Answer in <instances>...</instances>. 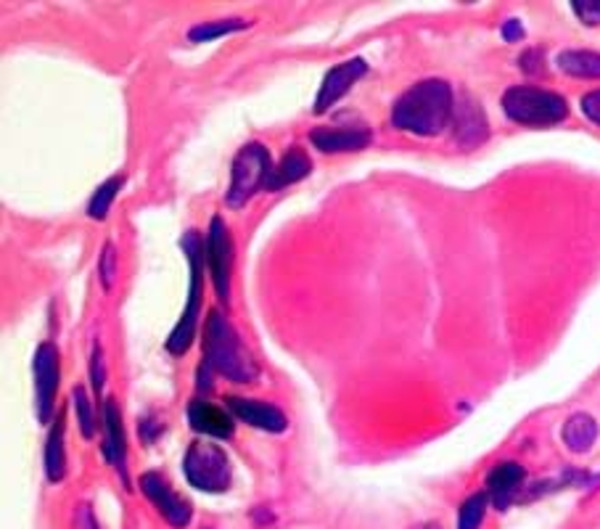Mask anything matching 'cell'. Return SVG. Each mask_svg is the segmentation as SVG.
<instances>
[{
	"label": "cell",
	"mask_w": 600,
	"mask_h": 529,
	"mask_svg": "<svg viewBox=\"0 0 600 529\" xmlns=\"http://www.w3.org/2000/svg\"><path fill=\"white\" fill-rule=\"evenodd\" d=\"M598 437V423L592 416L587 413H574L572 419L564 423V442L572 453H587L596 445Z\"/></svg>",
	"instance_id": "obj_19"
},
{
	"label": "cell",
	"mask_w": 600,
	"mask_h": 529,
	"mask_svg": "<svg viewBox=\"0 0 600 529\" xmlns=\"http://www.w3.org/2000/svg\"><path fill=\"white\" fill-rule=\"evenodd\" d=\"M487 501H490V495L487 493L468 497L464 506H460L458 529H479L481 521H484V514H487Z\"/></svg>",
	"instance_id": "obj_23"
},
{
	"label": "cell",
	"mask_w": 600,
	"mask_h": 529,
	"mask_svg": "<svg viewBox=\"0 0 600 529\" xmlns=\"http://www.w3.org/2000/svg\"><path fill=\"white\" fill-rule=\"evenodd\" d=\"M189 423L193 432L206 434V437L228 440L233 437V419L228 410L212 406L206 400H193L189 406Z\"/></svg>",
	"instance_id": "obj_14"
},
{
	"label": "cell",
	"mask_w": 600,
	"mask_h": 529,
	"mask_svg": "<svg viewBox=\"0 0 600 529\" xmlns=\"http://www.w3.org/2000/svg\"><path fill=\"white\" fill-rule=\"evenodd\" d=\"M583 111H585L587 120L600 124V91L587 93V96L583 98Z\"/></svg>",
	"instance_id": "obj_27"
},
{
	"label": "cell",
	"mask_w": 600,
	"mask_h": 529,
	"mask_svg": "<svg viewBox=\"0 0 600 529\" xmlns=\"http://www.w3.org/2000/svg\"><path fill=\"white\" fill-rule=\"evenodd\" d=\"M524 482V469L518 464H497L487 477V495L495 503L497 512H505Z\"/></svg>",
	"instance_id": "obj_16"
},
{
	"label": "cell",
	"mask_w": 600,
	"mask_h": 529,
	"mask_svg": "<svg viewBox=\"0 0 600 529\" xmlns=\"http://www.w3.org/2000/svg\"><path fill=\"white\" fill-rule=\"evenodd\" d=\"M124 178H109L104 185H98V191L93 194L91 204H87V215L93 217V220H106V215H109L111 202H115L117 194H120Z\"/></svg>",
	"instance_id": "obj_21"
},
{
	"label": "cell",
	"mask_w": 600,
	"mask_h": 529,
	"mask_svg": "<svg viewBox=\"0 0 600 529\" xmlns=\"http://www.w3.org/2000/svg\"><path fill=\"white\" fill-rule=\"evenodd\" d=\"M572 11L579 16V22L587 27L600 24V3H572Z\"/></svg>",
	"instance_id": "obj_26"
},
{
	"label": "cell",
	"mask_w": 600,
	"mask_h": 529,
	"mask_svg": "<svg viewBox=\"0 0 600 529\" xmlns=\"http://www.w3.org/2000/svg\"><path fill=\"white\" fill-rule=\"evenodd\" d=\"M453 133H455V141L466 148L479 146V143H484L487 135H490L484 111H481L479 101H473L471 96H464L458 104H455Z\"/></svg>",
	"instance_id": "obj_11"
},
{
	"label": "cell",
	"mask_w": 600,
	"mask_h": 529,
	"mask_svg": "<svg viewBox=\"0 0 600 529\" xmlns=\"http://www.w3.org/2000/svg\"><path fill=\"white\" fill-rule=\"evenodd\" d=\"M117 276V257H115V247L106 244L104 254H101V281L106 289H111V284H115Z\"/></svg>",
	"instance_id": "obj_25"
},
{
	"label": "cell",
	"mask_w": 600,
	"mask_h": 529,
	"mask_svg": "<svg viewBox=\"0 0 600 529\" xmlns=\"http://www.w3.org/2000/svg\"><path fill=\"white\" fill-rule=\"evenodd\" d=\"M243 27H247V22H243V19H220V22H204V24H196V27L191 29L189 40L209 43V40H215V37L239 33V29H243Z\"/></svg>",
	"instance_id": "obj_22"
},
{
	"label": "cell",
	"mask_w": 600,
	"mask_h": 529,
	"mask_svg": "<svg viewBox=\"0 0 600 529\" xmlns=\"http://www.w3.org/2000/svg\"><path fill=\"white\" fill-rule=\"evenodd\" d=\"M503 37L505 40H521L524 37V29H521V22H518V19H511V22H505V27H503Z\"/></svg>",
	"instance_id": "obj_29"
},
{
	"label": "cell",
	"mask_w": 600,
	"mask_h": 529,
	"mask_svg": "<svg viewBox=\"0 0 600 529\" xmlns=\"http://www.w3.org/2000/svg\"><path fill=\"white\" fill-rule=\"evenodd\" d=\"M104 450L106 458L111 460L117 471H120L122 482L130 484L128 479V466H124V429H122V413L117 400H106L104 402Z\"/></svg>",
	"instance_id": "obj_15"
},
{
	"label": "cell",
	"mask_w": 600,
	"mask_h": 529,
	"mask_svg": "<svg viewBox=\"0 0 600 529\" xmlns=\"http://www.w3.org/2000/svg\"><path fill=\"white\" fill-rule=\"evenodd\" d=\"M503 109L514 122L537 124V128L566 120L568 115V106L559 93L529 88V85H518V88L505 91Z\"/></svg>",
	"instance_id": "obj_5"
},
{
	"label": "cell",
	"mask_w": 600,
	"mask_h": 529,
	"mask_svg": "<svg viewBox=\"0 0 600 529\" xmlns=\"http://www.w3.org/2000/svg\"><path fill=\"white\" fill-rule=\"evenodd\" d=\"M91 378H93V389L101 392V387H104V363H101V347H98V345H96V350H93Z\"/></svg>",
	"instance_id": "obj_28"
},
{
	"label": "cell",
	"mask_w": 600,
	"mask_h": 529,
	"mask_svg": "<svg viewBox=\"0 0 600 529\" xmlns=\"http://www.w3.org/2000/svg\"><path fill=\"white\" fill-rule=\"evenodd\" d=\"M312 146L326 154L360 152L371 143V130L368 128H315L310 133Z\"/></svg>",
	"instance_id": "obj_13"
},
{
	"label": "cell",
	"mask_w": 600,
	"mask_h": 529,
	"mask_svg": "<svg viewBox=\"0 0 600 529\" xmlns=\"http://www.w3.org/2000/svg\"><path fill=\"white\" fill-rule=\"evenodd\" d=\"M273 159L262 143H249L243 146L233 159L230 170V189L225 202L230 209H241L257 191H267V183L273 178Z\"/></svg>",
	"instance_id": "obj_4"
},
{
	"label": "cell",
	"mask_w": 600,
	"mask_h": 529,
	"mask_svg": "<svg viewBox=\"0 0 600 529\" xmlns=\"http://www.w3.org/2000/svg\"><path fill=\"white\" fill-rule=\"evenodd\" d=\"M310 167H312V161L308 154H304L299 146H293L291 152L280 159V165L273 170V178H271V183H267V191H280L284 185L299 183V180L310 176Z\"/></svg>",
	"instance_id": "obj_18"
},
{
	"label": "cell",
	"mask_w": 600,
	"mask_h": 529,
	"mask_svg": "<svg viewBox=\"0 0 600 529\" xmlns=\"http://www.w3.org/2000/svg\"><path fill=\"white\" fill-rule=\"evenodd\" d=\"M183 249L191 265V286H189V304H185V313L180 315L178 326L172 328L170 339H167V350L172 354H185L191 350L193 339H196L199 313H202L206 244H202V236H199L196 230H189V233L183 236Z\"/></svg>",
	"instance_id": "obj_3"
},
{
	"label": "cell",
	"mask_w": 600,
	"mask_h": 529,
	"mask_svg": "<svg viewBox=\"0 0 600 529\" xmlns=\"http://www.w3.org/2000/svg\"><path fill=\"white\" fill-rule=\"evenodd\" d=\"M183 471L202 493H225L230 488V460L215 442H193L183 458Z\"/></svg>",
	"instance_id": "obj_6"
},
{
	"label": "cell",
	"mask_w": 600,
	"mask_h": 529,
	"mask_svg": "<svg viewBox=\"0 0 600 529\" xmlns=\"http://www.w3.org/2000/svg\"><path fill=\"white\" fill-rule=\"evenodd\" d=\"M33 371L37 419H40V423H51L56 408V392H59V350H56L53 345H48V341L37 347Z\"/></svg>",
	"instance_id": "obj_8"
},
{
	"label": "cell",
	"mask_w": 600,
	"mask_h": 529,
	"mask_svg": "<svg viewBox=\"0 0 600 529\" xmlns=\"http://www.w3.org/2000/svg\"><path fill=\"white\" fill-rule=\"evenodd\" d=\"M559 70L572 74V77L600 80V53L564 51L559 53Z\"/></svg>",
	"instance_id": "obj_20"
},
{
	"label": "cell",
	"mask_w": 600,
	"mask_h": 529,
	"mask_svg": "<svg viewBox=\"0 0 600 529\" xmlns=\"http://www.w3.org/2000/svg\"><path fill=\"white\" fill-rule=\"evenodd\" d=\"M64 413L53 419L51 434L46 445V477L48 482H61L67 477V447H64Z\"/></svg>",
	"instance_id": "obj_17"
},
{
	"label": "cell",
	"mask_w": 600,
	"mask_h": 529,
	"mask_svg": "<svg viewBox=\"0 0 600 529\" xmlns=\"http://www.w3.org/2000/svg\"><path fill=\"white\" fill-rule=\"evenodd\" d=\"M204 371L220 373L233 384H252L260 376L257 360L220 313H209L204 323Z\"/></svg>",
	"instance_id": "obj_2"
},
{
	"label": "cell",
	"mask_w": 600,
	"mask_h": 529,
	"mask_svg": "<svg viewBox=\"0 0 600 529\" xmlns=\"http://www.w3.org/2000/svg\"><path fill=\"white\" fill-rule=\"evenodd\" d=\"M141 490H143V495L154 503L156 512L165 516V519L170 521L175 529L189 527L191 503L183 501V497L175 493L170 484H167L165 477L156 474V471H148V474L141 477Z\"/></svg>",
	"instance_id": "obj_9"
},
{
	"label": "cell",
	"mask_w": 600,
	"mask_h": 529,
	"mask_svg": "<svg viewBox=\"0 0 600 529\" xmlns=\"http://www.w3.org/2000/svg\"><path fill=\"white\" fill-rule=\"evenodd\" d=\"M206 265H209L212 281L220 302L228 304L230 297V267H233V241L223 217H212L209 233H206Z\"/></svg>",
	"instance_id": "obj_7"
},
{
	"label": "cell",
	"mask_w": 600,
	"mask_h": 529,
	"mask_svg": "<svg viewBox=\"0 0 600 529\" xmlns=\"http://www.w3.org/2000/svg\"><path fill=\"white\" fill-rule=\"evenodd\" d=\"M74 408H77V421H80V432H83L85 440H91L96 434V416H93V402L87 397L85 387H74L72 392Z\"/></svg>",
	"instance_id": "obj_24"
},
{
	"label": "cell",
	"mask_w": 600,
	"mask_h": 529,
	"mask_svg": "<svg viewBox=\"0 0 600 529\" xmlns=\"http://www.w3.org/2000/svg\"><path fill=\"white\" fill-rule=\"evenodd\" d=\"M365 72H368V64L362 59H349V61H341V64H336L334 70L323 77L321 91H317L315 115H323V111H328L336 101H341V98L349 93V88H352Z\"/></svg>",
	"instance_id": "obj_10"
},
{
	"label": "cell",
	"mask_w": 600,
	"mask_h": 529,
	"mask_svg": "<svg viewBox=\"0 0 600 529\" xmlns=\"http://www.w3.org/2000/svg\"><path fill=\"white\" fill-rule=\"evenodd\" d=\"M228 408L236 419L249 423V426L262 429V432H286L289 421L280 413L278 408L271 406V402L262 400H243V397H228Z\"/></svg>",
	"instance_id": "obj_12"
},
{
	"label": "cell",
	"mask_w": 600,
	"mask_h": 529,
	"mask_svg": "<svg viewBox=\"0 0 600 529\" xmlns=\"http://www.w3.org/2000/svg\"><path fill=\"white\" fill-rule=\"evenodd\" d=\"M455 98L445 80H423L397 98L392 124L412 135H440L453 122Z\"/></svg>",
	"instance_id": "obj_1"
},
{
	"label": "cell",
	"mask_w": 600,
	"mask_h": 529,
	"mask_svg": "<svg viewBox=\"0 0 600 529\" xmlns=\"http://www.w3.org/2000/svg\"><path fill=\"white\" fill-rule=\"evenodd\" d=\"M418 529H440L436 525H427V527H418Z\"/></svg>",
	"instance_id": "obj_30"
}]
</instances>
